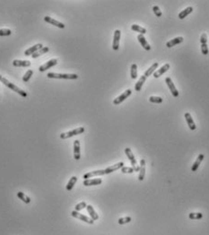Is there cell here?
Returning <instances> with one entry per match:
<instances>
[{
  "instance_id": "1",
  "label": "cell",
  "mask_w": 209,
  "mask_h": 235,
  "mask_svg": "<svg viewBox=\"0 0 209 235\" xmlns=\"http://www.w3.org/2000/svg\"><path fill=\"white\" fill-rule=\"evenodd\" d=\"M0 81H1L5 86H7V88H9L10 89H12V90H14L15 92H16L17 94H19L20 96L24 97V98H27V97H28V93H27L25 90H22V89L19 88L18 87H16V85H14L13 83L9 82L7 79H5V78H4L3 76H1V75H0Z\"/></svg>"
},
{
  "instance_id": "2",
  "label": "cell",
  "mask_w": 209,
  "mask_h": 235,
  "mask_svg": "<svg viewBox=\"0 0 209 235\" xmlns=\"http://www.w3.org/2000/svg\"><path fill=\"white\" fill-rule=\"evenodd\" d=\"M48 79H77L78 76L77 74H61L50 72L48 75Z\"/></svg>"
},
{
  "instance_id": "3",
  "label": "cell",
  "mask_w": 209,
  "mask_h": 235,
  "mask_svg": "<svg viewBox=\"0 0 209 235\" xmlns=\"http://www.w3.org/2000/svg\"><path fill=\"white\" fill-rule=\"evenodd\" d=\"M83 132H85V128L79 127V128H77V129H75L71 130V131H67V132L61 133V134H60V138L65 139V138H71V137H74V136L82 134Z\"/></svg>"
},
{
  "instance_id": "4",
  "label": "cell",
  "mask_w": 209,
  "mask_h": 235,
  "mask_svg": "<svg viewBox=\"0 0 209 235\" xmlns=\"http://www.w3.org/2000/svg\"><path fill=\"white\" fill-rule=\"evenodd\" d=\"M132 94V90L131 89H126L123 94H121L120 96H118V98H115L113 101L114 105H119L120 103H122L124 100H126L130 95Z\"/></svg>"
},
{
  "instance_id": "5",
  "label": "cell",
  "mask_w": 209,
  "mask_h": 235,
  "mask_svg": "<svg viewBox=\"0 0 209 235\" xmlns=\"http://www.w3.org/2000/svg\"><path fill=\"white\" fill-rule=\"evenodd\" d=\"M71 215H72V217L79 219V220H81V221H83V222H86L88 224H93V223H94V221H93L92 219H90V218H88V217L79 213L78 211H77V210H73L71 213Z\"/></svg>"
},
{
  "instance_id": "6",
  "label": "cell",
  "mask_w": 209,
  "mask_h": 235,
  "mask_svg": "<svg viewBox=\"0 0 209 235\" xmlns=\"http://www.w3.org/2000/svg\"><path fill=\"white\" fill-rule=\"evenodd\" d=\"M120 37H121V31L117 29L114 33V39H113V49L114 50H118V49H119Z\"/></svg>"
},
{
  "instance_id": "7",
  "label": "cell",
  "mask_w": 209,
  "mask_h": 235,
  "mask_svg": "<svg viewBox=\"0 0 209 235\" xmlns=\"http://www.w3.org/2000/svg\"><path fill=\"white\" fill-rule=\"evenodd\" d=\"M166 83L167 84V87L169 88V89H170V91H171V93H172V95H173L175 98H177V97L179 96V92H178V90L176 89V88L175 87V84L173 83L172 79H171L170 78H167V79H166Z\"/></svg>"
},
{
  "instance_id": "8",
  "label": "cell",
  "mask_w": 209,
  "mask_h": 235,
  "mask_svg": "<svg viewBox=\"0 0 209 235\" xmlns=\"http://www.w3.org/2000/svg\"><path fill=\"white\" fill-rule=\"evenodd\" d=\"M57 64V59H56V58L51 59V60L48 61L46 63H45L44 65L40 66V67H39V71H40V72H44V71H45V70H48V68L53 67L56 66Z\"/></svg>"
},
{
  "instance_id": "9",
  "label": "cell",
  "mask_w": 209,
  "mask_h": 235,
  "mask_svg": "<svg viewBox=\"0 0 209 235\" xmlns=\"http://www.w3.org/2000/svg\"><path fill=\"white\" fill-rule=\"evenodd\" d=\"M44 20H45L46 23H48V24H51V25H53V26H56V27H57V28H65V25L63 24V23H61V22H59V21H57V20H56V19H54V18L48 16H45V17H44Z\"/></svg>"
},
{
  "instance_id": "10",
  "label": "cell",
  "mask_w": 209,
  "mask_h": 235,
  "mask_svg": "<svg viewBox=\"0 0 209 235\" xmlns=\"http://www.w3.org/2000/svg\"><path fill=\"white\" fill-rule=\"evenodd\" d=\"M184 119H185V120H187V125H188V127L191 130H195L196 129V125L194 122V120L192 119V116L189 112L184 113Z\"/></svg>"
},
{
  "instance_id": "11",
  "label": "cell",
  "mask_w": 209,
  "mask_h": 235,
  "mask_svg": "<svg viewBox=\"0 0 209 235\" xmlns=\"http://www.w3.org/2000/svg\"><path fill=\"white\" fill-rule=\"evenodd\" d=\"M104 174H106L105 173V170H98V171H90V172H87V173L84 174L83 178H84V180H88L89 178L95 177V176H102Z\"/></svg>"
},
{
  "instance_id": "12",
  "label": "cell",
  "mask_w": 209,
  "mask_h": 235,
  "mask_svg": "<svg viewBox=\"0 0 209 235\" xmlns=\"http://www.w3.org/2000/svg\"><path fill=\"white\" fill-rule=\"evenodd\" d=\"M43 48V45L42 44H36V45H35V46H31L30 49H27L25 52H24V54H25V56H32L34 53H36V52H37L39 49H41Z\"/></svg>"
},
{
  "instance_id": "13",
  "label": "cell",
  "mask_w": 209,
  "mask_h": 235,
  "mask_svg": "<svg viewBox=\"0 0 209 235\" xmlns=\"http://www.w3.org/2000/svg\"><path fill=\"white\" fill-rule=\"evenodd\" d=\"M123 167H124V162H118V163L115 164V165H113V166H110V167L106 168V169L105 170V173H106V174L112 173V172H114L115 171H118V170H119V169H122Z\"/></svg>"
},
{
  "instance_id": "14",
  "label": "cell",
  "mask_w": 209,
  "mask_h": 235,
  "mask_svg": "<svg viewBox=\"0 0 209 235\" xmlns=\"http://www.w3.org/2000/svg\"><path fill=\"white\" fill-rule=\"evenodd\" d=\"M137 39H138V41H139V43L141 44V46H143V48L146 49V50H147V51H149L150 49H151V46H150V45L147 43V39L145 38V37H144V35H141V34H139L138 36H137Z\"/></svg>"
},
{
  "instance_id": "15",
  "label": "cell",
  "mask_w": 209,
  "mask_h": 235,
  "mask_svg": "<svg viewBox=\"0 0 209 235\" xmlns=\"http://www.w3.org/2000/svg\"><path fill=\"white\" fill-rule=\"evenodd\" d=\"M169 67H170V65L167 63V64H165L163 67H162L160 69H158L157 71H155L154 74H153V76H154V78H155V79H157V78H159L160 76H162L163 75L164 73H166L167 70L169 69Z\"/></svg>"
},
{
  "instance_id": "16",
  "label": "cell",
  "mask_w": 209,
  "mask_h": 235,
  "mask_svg": "<svg viewBox=\"0 0 209 235\" xmlns=\"http://www.w3.org/2000/svg\"><path fill=\"white\" fill-rule=\"evenodd\" d=\"M125 152H126V154L128 159L130 160V162H131V164H132L133 168H135V167H136V163H137V162H136V159H135V158L133 152L131 151V149L126 148V149L125 150Z\"/></svg>"
},
{
  "instance_id": "17",
  "label": "cell",
  "mask_w": 209,
  "mask_h": 235,
  "mask_svg": "<svg viewBox=\"0 0 209 235\" xmlns=\"http://www.w3.org/2000/svg\"><path fill=\"white\" fill-rule=\"evenodd\" d=\"M146 160L144 159H142L140 160V171H139V176H138V180L142 181L145 178V174H146Z\"/></svg>"
},
{
  "instance_id": "18",
  "label": "cell",
  "mask_w": 209,
  "mask_h": 235,
  "mask_svg": "<svg viewBox=\"0 0 209 235\" xmlns=\"http://www.w3.org/2000/svg\"><path fill=\"white\" fill-rule=\"evenodd\" d=\"M204 159H205V155H204V154H199V155H198L196 160L195 161V163L193 164L192 167H191V171H197L198 167L200 166V164H201V162L204 160Z\"/></svg>"
},
{
  "instance_id": "19",
  "label": "cell",
  "mask_w": 209,
  "mask_h": 235,
  "mask_svg": "<svg viewBox=\"0 0 209 235\" xmlns=\"http://www.w3.org/2000/svg\"><path fill=\"white\" fill-rule=\"evenodd\" d=\"M74 158L77 160H78L80 159V142H79V140H75L74 141Z\"/></svg>"
},
{
  "instance_id": "20",
  "label": "cell",
  "mask_w": 209,
  "mask_h": 235,
  "mask_svg": "<svg viewBox=\"0 0 209 235\" xmlns=\"http://www.w3.org/2000/svg\"><path fill=\"white\" fill-rule=\"evenodd\" d=\"M31 62L29 60H18V59H15L13 61V66L14 67H30Z\"/></svg>"
},
{
  "instance_id": "21",
  "label": "cell",
  "mask_w": 209,
  "mask_h": 235,
  "mask_svg": "<svg viewBox=\"0 0 209 235\" xmlns=\"http://www.w3.org/2000/svg\"><path fill=\"white\" fill-rule=\"evenodd\" d=\"M102 183L101 179H93V180H85L83 184L85 186H95V185H99Z\"/></svg>"
},
{
  "instance_id": "22",
  "label": "cell",
  "mask_w": 209,
  "mask_h": 235,
  "mask_svg": "<svg viewBox=\"0 0 209 235\" xmlns=\"http://www.w3.org/2000/svg\"><path fill=\"white\" fill-rule=\"evenodd\" d=\"M184 41V38L182 37H175L174 39H171L170 41H168L167 43V48H172V46H175L177 44H180Z\"/></svg>"
},
{
  "instance_id": "23",
  "label": "cell",
  "mask_w": 209,
  "mask_h": 235,
  "mask_svg": "<svg viewBox=\"0 0 209 235\" xmlns=\"http://www.w3.org/2000/svg\"><path fill=\"white\" fill-rule=\"evenodd\" d=\"M86 210H87L88 213H89V215H90V217H91V219H92L93 221L98 220V215H97V213H96L95 210H94V208H93L91 205H87V206H86Z\"/></svg>"
},
{
  "instance_id": "24",
  "label": "cell",
  "mask_w": 209,
  "mask_h": 235,
  "mask_svg": "<svg viewBox=\"0 0 209 235\" xmlns=\"http://www.w3.org/2000/svg\"><path fill=\"white\" fill-rule=\"evenodd\" d=\"M193 12V7H187L185 8L184 10H182L179 14H178V17L180 18V19H184V18H185L187 17L190 13H192Z\"/></svg>"
},
{
  "instance_id": "25",
  "label": "cell",
  "mask_w": 209,
  "mask_h": 235,
  "mask_svg": "<svg viewBox=\"0 0 209 235\" xmlns=\"http://www.w3.org/2000/svg\"><path fill=\"white\" fill-rule=\"evenodd\" d=\"M146 80H147V77L143 75L140 79H139V80L136 82V84H135V89L137 92L141 90V88H142L144 83L146 82Z\"/></svg>"
},
{
  "instance_id": "26",
  "label": "cell",
  "mask_w": 209,
  "mask_h": 235,
  "mask_svg": "<svg viewBox=\"0 0 209 235\" xmlns=\"http://www.w3.org/2000/svg\"><path fill=\"white\" fill-rule=\"evenodd\" d=\"M158 67V63L157 62H155V63H154L147 70H146V72H145V74H144V76H146L147 78V77H149V76H151L153 73H155V70Z\"/></svg>"
},
{
  "instance_id": "27",
  "label": "cell",
  "mask_w": 209,
  "mask_h": 235,
  "mask_svg": "<svg viewBox=\"0 0 209 235\" xmlns=\"http://www.w3.org/2000/svg\"><path fill=\"white\" fill-rule=\"evenodd\" d=\"M48 51H49V48H48V46H43L41 49H39L37 52H36V53H34V54L32 55V58H36L40 57V56L43 55V54H45L46 52H48Z\"/></svg>"
},
{
  "instance_id": "28",
  "label": "cell",
  "mask_w": 209,
  "mask_h": 235,
  "mask_svg": "<svg viewBox=\"0 0 209 235\" xmlns=\"http://www.w3.org/2000/svg\"><path fill=\"white\" fill-rule=\"evenodd\" d=\"M131 29L133 31H135V32H138V33H140L141 35H145L147 33V29L140 27V26H138V25H132L131 26Z\"/></svg>"
},
{
  "instance_id": "29",
  "label": "cell",
  "mask_w": 209,
  "mask_h": 235,
  "mask_svg": "<svg viewBox=\"0 0 209 235\" xmlns=\"http://www.w3.org/2000/svg\"><path fill=\"white\" fill-rule=\"evenodd\" d=\"M77 181V178L76 177V176H73L71 179H70V180L68 181V183H67V185H66V191H71L72 189H73V187H74V185L76 184V182Z\"/></svg>"
},
{
  "instance_id": "30",
  "label": "cell",
  "mask_w": 209,
  "mask_h": 235,
  "mask_svg": "<svg viewBox=\"0 0 209 235\" xmlns=\"http://www.w3.org/2000/svg\"><path fill=\"white\" fill-rule=\"evenodd\" d=\"M16 195H17V197H18L21 201H23L25 203H30V201H31L30 198H29L28 196H27L25 193H23L22 192H18Z\"/></svg>"
},
{
  "instance_id": "31",
  "label": "cell",
  "mask_w": 209,
  "mask_h": 235,
  "mask_svg": "<svg viewBox=\"0 0 209 235\" xmlns=\"http://www.w3.org/2000/svg\"><path fill=\"white\" fill-rule=\"evenodd\" d=\"M130 73H131V78L133 79H135L137 78V66H136V64H132Z\"/></svg>"
},
{
  "instance_id": "32",
  "label": "cell",
  "mask_w": 209,
  "mask_h": 235,
  "mask_svg": "<svg viewBox=\"0 0 209 235\" xmlns=\"http://www.w3.org/2000/svg\"><path fill=\"white\" fill-rule=\"evenodd\" d=\"M203 218V214L201 213H189V219L191 220H200Z\"/></svg>"
},
{
  "instance_id": "33",
  "label": "cell",
  "mask_w": 209,
  "mask_h": 235,
  "mask_svg": "<svg viewBox=\"0 0 209 235\" xmlns=\"http://www.w3.org/2000/svg\"><path fill=\"white\" fill-rule=\"evenodd\" d=\"M33 70H31V69H29V70H28L27 71V73L24 75V77H23V81L24 82H28L29 79H30V78L33 76Z\"/></svg>"
},
{
  "instance_id": "34",
  "label": "cell",
  "mask_w": 209,
  "mask_h": 235,
  "mask_svg": "<svg viewBox=\"0 0 209 235\" xmlns=\"http://www.w3.org/2000/svg\"><path fill=\"white\" fill-rule=\"evenodd\" d=\"M12 34V31L8 28H2L0 29V37H7Z\"/></svg>"
},
{
  "instance_id": "35",
  "label": "cell",
  "mask_w": 209,
  "mask_h": 235,
  "mask_svg": "<svg viewBox=\"0 0 209 235\" xmlns=\"http://www.w3.org/2000/svg\"><path fill=\"white\" fill-rule=\"evenodd\" d=\"M149 101L152 102V103H157V104H160V103L163 102V99L160 98V97H154V96H152V97L149 98Z\"/></svg>"
},
{
  "instance_id": "36",
  "label": "cell",
  "mask_w": 209,
  "mask_h": 235,
  "mask_svg": "<svg viewBox=\"0 0 209 235\" xmlns=\"http://www.w3.org/2000/svg\"><path fill=\"white\" fill-rule=\"evenodd\" d=\"M131 221H132L131 217L127 216V217H124V218H120V219H118V223L122 225V224L129 223V222H130Z\"/></svg>"
},
{
  "instance_id": "37",
  "label": "cell",
  "mask_w": 209,
  "mask_h": 235,
  "mask_svg": "<svg viewBox=\"0 0 209 235\" xmlns=\"http://www.w3.org/2000/svg\"><path fill=\"white\" fill-rule=\"evenodd\" d=\"M201 51H202V54H203V55H205V56L208 55L209 50H208L207 44H201Z\"/></svg>"
},
{
  "instance_id": "38",
  "label": "cell",
  "mask_w": 209,
  "mask_h": 235,
  "mask_svg": "<svg viewBox=\"0 0 209 235\" xmlns=\"http://www.w3.org/2000/svg\"><path fill=\"white\" fill-rule=\"evenodd\" d=\"M86 202H80V203H78V204H77L76 205V207H75V210H77V211H79V210H83V209H85V208H86Z\"/></svg>"
},
{
  "instance_id": "39",
  "label": "cell",
  "mask_w": 209,
  "mask_h": 235,
  "mask_svg": "<svg viewBox=\"0 0 209 235\" xmlns=\"http://www.w3.org/2000/svg\"><path fill=\"white\" fill-rule=\"evenodd\" d=\"M153 12L155 13V15L157 17H160V16H162V12H161L160 8H159L157 6H155V7H153Z\"/></svg>"
},
{
  "instance_id": "40",
  "label": "cell",
  "mask_w": 209,
  "mask_h": 235,
  "mask_svg": "<svg viewBox=\"0 0 209 235\" xmlns=\"http://www.w3.org/2000/svg\"><path fill=\"white\" fill-rule=\"evenodd\" d=\"M121 171H122V173H133L135 171L133 168H130V167H123L121 169Z\"/></svg>"
},
{
  "instance_id": "41",
  "label": "cell",
  "mask_w": 209,
  "mask_h": 235,
  "mask_svg": "<svg viewBox=\"0 0 209 235\" xmlns=\"http://www.w3.org/2000/svg\"><path fill=\"white\" fill-rule=\"evenodd\" d=\"M200 42H201V44H206V42H207V36H206L205 33H203V34L201 35Z\"/></svg>"
}]
</instances>
